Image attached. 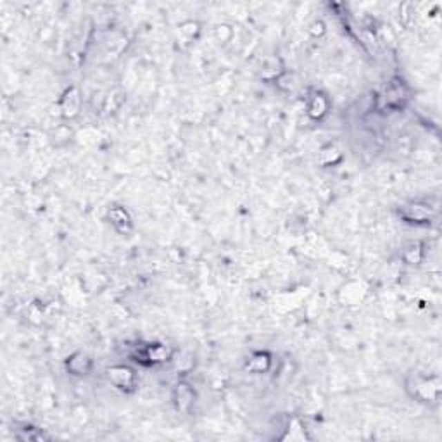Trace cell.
<instances>
[{
  "instance_id": "obj_14",
  "label": "cell",
  "mask_w": 442,
  "mask_h": 442,
  "mask_svg": "<svg viewBox=\"0 0 442 442\" xmlns=\"http://www.w3.org/2000/svg\"><path fill=\"white\" fill-rule=\"evenodd\" d=\"M423 249L425 247L421 242H411V244H407L403 251L404 262H406V265H420V262L423 261L425 256Z\"/></svg>"
},
{
  "instance_id": "obj_1",
  "label": "cell",
  "mask_w": 442,
  "mask_h": 442,
  "mask_svg": "<svg viewBox=\"0 0 442 442\" xmlns=\"http://www.w3.org/2000/svg\"><path fill=\"white\" fill-rule=\"evenodd\" d=\"M175 356V349L166 342H147L138 345L133 352L135 361L144 366H159L169 363Z\"/></svg>"
},
{
  "instance_id": "obj_8",
  "label": "cell",
  "mask_w": 442,
  "mask_h": 442,
  "mask_svg": "<svg viewBox=\"0 0 442 442\" xmlns=\"http://www.w3.org/2000/svg\"><path fill=\"white\" fill-rule=\"evenodd\" d=\"M64 368L71 376L83 378V376H88L92 373L93 358L90 354H86L85 351H75L66 358Z\"/></svg>"
},
{
  "instance_id": "obj_17",
  "label": "cell",
  "mask_w": 442,
  "mask_h": 442,
  "mask_svg": "<svg viewBox=\"0 0 442 442\" xmlns=\"http://www.w3.org/2000/svg\"><path fill=\"white\" fill-rule=\"evenodd\" d=\"M294 83H296V78H294L292 73H289L285 69V71H283L282 75H280L278 78L275 79V83H273V85H275L278 90H282V92H290V90L294 88Z\"/></svg>"
},
{
  "instance_id": "obj_5",
  "label": "cell",
  "mask_w": 442,
  "mask_h": 442,
  "mask_svg": "<svg viewBox=\"0 0 442 442\" xmlns=\"http://www.w3.org/2000/svg\"><path fill=\"white\" fill-rule=\"evenodd\" d=\"M399 218L407 224H428L432 218V207L425 200H411L401 206Z\"/></svg>"
},
{
  "instance_id": "obj_6",
  "label": "cell",
  "mask_w": 442,
  "mask_h": 442,
  "mask_svg": "<svg viewBox=\"0 0 442 442\" xmlns=\"http://www.w3.org/2000/svg\"><path fill=\"white\" fill-rule=\"evenodd\" d=\"M106 220L107 223L113 227V230L119 235H126L130 237L135 230V224H133V218H131L130 211L126 209L124 206H110L106 213Z\"/></svg>"
},
{
  "instance_id": "obj_11",
  "label": "cell",
  "mask_w": 442,
  "mask_h": 442,
  "mask_svg": "<svg viewBox=\"0 0 442 442\" xmlns=\"http://www.w3.org/2000/svg\"><path fill=\"white\" fill-rule=\"evenodd\" d=\"M79 109H81V95H79L78 88L76 86H68L62 92L61 99H59L61 116L66 117V119H73L75 116H78Z\"/></svg>"
},
{
  "instance_id": "obj_2",
  "label": "cell",
  "mask_w": 442,
  "mask_h": 442,
  "mask_svg": "<svg viewBox=\"0 0 442 442\" xmlns=\"http://www.w3.org/2000/svg\"><path fill=\"white\" fill-rule=\"evenodd\" d=\"M106 380L123 394H133L138 387L137 369L130 365H110L106 368Z\"/></svg>"
},
{
  "instance_id": "obj_15",
  "label": "cell",
  "mask_w": 442,
  "mask_h": 442,
  "mask_svg": "<svg viewBox=\"0 0 442 442\" xmlns=\"http://www.w3.org/2000/svg\"><path fill=\"white\" fill-rule=\"evenodd\" d=\"M342 161V151L335 144L325 145L320 151V162L325 166H334Z\"/></svg>"
},
{
  "instance_id": "obj_16",
  "label": "cell",
  "mask_w": 442,
  "mask_h": 442,
  "mask_svg": "<svg viewBox=\"0 0 442 442\" xmlns=\"http://www.w3.org/2000/svg\"><path fill=\"white\" fill-rule=\"evenodd\" d=\"M180 33L186 38V40H197L200 35V24L197 21H185V23L180 24Z\"/></svg>"
},
{
  "instance_id": "obj_12",
  "label": "cell",
  "mask_w": 442,
  "mask_h": 442,
  "mask_svg": "<svg viewBox=\"0 0 442 442\" xmlns=\"http://www.w3.org/2000/svg\"><path fill=\"white\" fill-rule=\"evenodd\" d=\"M283 71H285V66H283L282 59L276 57V55H268V57L261 62L259 76H261L265 81L275 83V79L278 78Z\"/></svg>"
},
{
  "instance_id": "obj_7",
  "label": "cell",
  "mask_w": 442,
  "mask_h": 442,
  "mask_svg": "<svg viewBox=\"0 0 442 442\" xmlns=\"http://www.w3.org/2000/svg\"><path fill=\"white\" fill-rule=\"evenodd\" d=\"M195 390L186 380H178L171 390V403L178 413H189L195 404Z\"/></svg>"
},
{
  "instance_id": "obj_4",
  "label": "cell",
  "mask_w": 442,
  "mask_h": 442,
  "mask_svg": "<svg viewBox=\"0 0 442 442\" xmlns=\"http://www.w3.org/2000/svg\"><path fill=\"white\" fill-rule=\"evenodd\" d=\"M410 93H407L406 83L401 78H392L385 85V88L380 93V104H382L383 109L389 110H401L406 106L407 99H410Z\"/></svg>"
},
{
  "instance_id": "obj_3",
  "label": "cell",
  "mask_w": 442,
  "mask_h": 442,
  "mask_svg": "<svg viewBox=\"0 0 442 442\" xmlns=\"http://www.w3.org/2000/svg\"><path fill=\"white\" fill-rule=\"evenodd\" d=\"M406 390L413 399L420 401V403H428V401L437 399L439 392H441V383H439V378L430 380L428 376L416 373L406 378Z\"/></svg>"
},
{
  "instance_id": "obj_13",
  "label": "cell",
  "mask_w": 442,
  "mask_h": 442,
  "mask_svg": "<svg viewBox=\"0 0 442 442\" xmlns=\"http://www.w3.org/2000/svg\"><path fill=\"white\" fill-rule=\"evenodd\" d=\"M12 434L17 441H47V439H50L47 432L31 423H19L14 428Z\"/></svg>"
},
{
  "instance_id": "obj_10",
  "label": "cell",
  "mask_w": 442,
  "mask_h": 442,
  "mask_svg": "<svg viewBox=\"0 0 442 442\" xmlns=\"http://www.w3.org/2000/svg\"><path fill=\"white\" fill-rule=\"evenodd\" d=\"M273 363H275V359H273V354L269 351H252L245 358L244 369L251 375H262V373H268L273 368Z\"/></svg>"
},
{
  "instance_id": "obj_9",
  "label": "cell",
  "mask_w": 442,
  "mask_h": 442,
  "mask_svg": "<svg viewBox=\"0 0 442 442\" xmlns=\"http://www.w3.org/2000/svg\"><path fill=\"white\" fill-rule=\"evenodd\" d=\"M330 110V100L321 90H311L306 99V113L313 121H321Z\"/></svg>"
}]
</instances>
